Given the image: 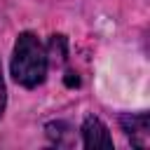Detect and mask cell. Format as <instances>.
Instances as JSON below:
<instances>
[{
  "label": "cell",
  "instance_id": "cell-1",
  "mask_svg": "<svg viewBox=\"0 0 150 150\" xmlns=\"http://www.w3.org/2000/svg\"><path fill=\"white\" fill-rule=\"evenodd\" d=\"M49 68V56L45 45L30 33H21L16 38L14 45V54H12V77L21 84V87H38L45 82Z\"/></svg>",
  "mask_w": 150,
  "mask_h": 150
},
{
  "label": "cell",
  "instance_id": "cell-2",
  "mask_svg": "<svg viewBox=\"0 0 150 150\" xmlns=\"http://www.w3.org/2000/svg\"><path fill=\"white\" fill-rule=\"evenodd\" d=\"M120 124H122L127 138L131 141V145H136V148H148V145H150V122H148V112L124 115V117H120Z\"/></svg>",
  "mask_w": 150,
  "mask_h": 150
},
{
  "label": "cell",
  "instance_id": "cell-3",
  "mask_svg": "<svg viewBox=\"0 0 150 150\" xmlns=\"http://www.w3.org/2000/svg\"><path fill=\"white\" fill-rule=\"evenodd\" d=\"M82 143L84 148H112V136L98 117L89 115L82 124Z\"/></svg>",
  "mask_w": 150,
  "mask_h": 150
},
{
  "label": "cell",
  "instance_id": "cell-4",
  "mask_svg": "<svg viewBox=\"0 0 150 150\" xmlns=\"http://www.w3.org/2000/svg\"><path fill=\"white\" fill-rule=\"evenodd\" d=\"M68 131V127L63 124V122H49L47 124V136L56 143V145H61V136Z\"/></svg>",
  "mask_w": 150,
  "mask_h": 150
},
{
  "label": "cell",
  "instance_id": "cell-5",
  "mask_svg": "<svg viewBox=\"0 0 150 150\" xmlns=\"http://www.w3.org/2000/svg\"><path fill=\"white\" fill-rule=\"evenodd\" d=\"M5 103H7V87H5V77H2V63H0V117L5 112Z\"/></svg>",
  "mask_w": 150,
  "mask_h": 150
}]
</instances>
